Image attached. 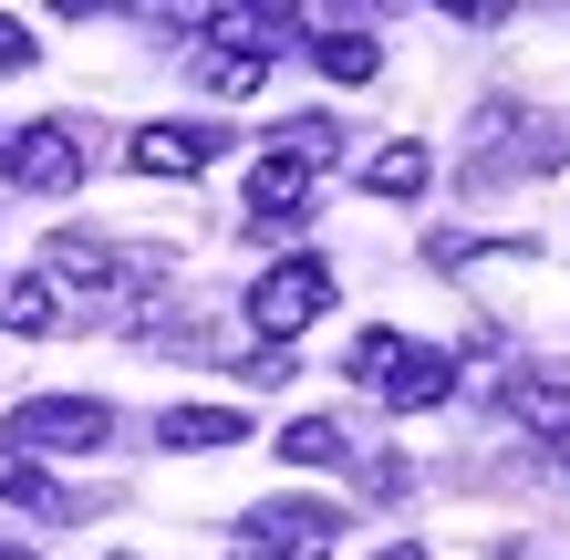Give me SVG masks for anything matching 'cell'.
I'll return each instance as SVG.
<instances>
[{
	"label": "cell",
	"instance_id": "cell-1",
	"mask_svg": "<svg viewBox=\"0 0 570 560\" xmlns=\"http://www.w3.org/2000/svg\"><path fill=\"white\" fill-rule=\"evenodd\" d=\"M115 436V405L105 394H21L11 405V446L31 456V446H52V456H94Z\"/></svg>",
	"mask_w": 570,
	"mask_h": 560
},
{
	"label": "cell",
	"instance_id": "cell-2",
	"mask_svg": "<svg viewBox=\"0 0 570 560\" xmlns=\"http://www.w3.org/2000/svg\"><path fill=\"white\" fill-rule=\"evenodd\" d=\"M332 312V271H322V259H281V271H259L249 281V333L259 343H291V333H312V322Z\"/></svg>",
	"mask_w": 570,
	"mask_h": 560
},
{
	"label": "cell",
	"instance_id": "cell-3",
	"mask_svg": "<svg viewBox=\"0 0 570 560\" xmlns=\"http://www.w3.org/2000/svg\"><path fill=\"white\" fill-rule=\"evenodd\" d=\"M239 530H249V560H322L343 540V509L332 499H271V509H249Z\"/></svg>",
	"mask_w": 570,
	"mask_h": 560
},
{
	"label": "cell",
	"instance_id": "cell-4",
	"mask_svg": "<svg viewBox=\"0 0 570 560\" xmlns=\"http://www.w3.org/2000/svg\"><path fill=\"white\" fill-rule=\"evenodd\" d=\"M0 167H11V187H21V197H73L83 146H73V125H21V136L0 146Z\"/></svg>",
	"mask_w": 570,
	"mask_h": 560
},
{
	"label": "cell",
	"instance_id": "cell-5",
	"mask_svg": "<svg viewBox=\"0 0 570 560\" xmlns=\"http://www.w3.org/2000/svg\"><path fill=\"white\" fill-rule=\"evenodd\" d=\"M218 146H228L218 125H136V136H125V167L136 177H197Z\"/></svg>",
	"mask_w": 570,
	"mask_h": 560
},
{
	"label": "cell",
	"instance_id": "cell-6",
	"mask_svg": "<svg viewBox=\"0 0 570 560\" xmlns=\"http://www.w3.org/2000/svg\"><path fill=\"white\" fill-rule=\"evenodd\" d=\"M239 436H249L239 405H166L156 415V446H239Z\"/></svg>",
	"mask_w": 570,
	"mask_h": 560
},
{
	"label": "cell",
	"instance_id": "cell-7",
	"mask_svg": "<svg viewBox=\"0 0 570 560\" xmlns=\"http://www.w3.org/2000/svg\"><path fill=\"white\" fill-rule=\"evenodd\" d=\"M425 177H435V156L415 136H394V146L363 156V187H374V197H425Z\"/></svg>",
	"mask_w": 570,
	"mask_h": 560
},
{
	"label": "cell",
	"instance_id": "cell-8",
	"mask_svg": "<svg viewBox=\"0 0 570 560\" xmlns=\"http://www.w3.org/2000/svg\"><path fill=\"white\" fill-rule=\"evenodd\" d=\"M312 62H322L332 83H374L384 73V42H374V31H353V21H332L322 42H312Z\"/></svg>",
	"mask_w": 570,
	"mask_h": 560
},
{
	"label": "cell",
	"instance_id": "cell-9",
	"mask_svg": "<svg viewBox=\"0 0 570 560\" xmlns=\"http://www.w3.org/2000/svg\"><path fill=\"white\" fill-rule=\"evenodd\" d=\"M0 333H62V302L42 271H11L0 281Z\"/></svg>",
	"mask_w": 570,
	"mask_h": 560
},
{
	"label": "cell",
	"instance_id": "cell-10",
	"mask_svg": "<svg viewBox=\"0 0 570 560\" xmlns=\"http://www.w3.org/2000/svg\"><path fill=\"white\" fill-rule=\"evenodd\" d=\"M446 394H456V353H425V343H415V353H405V374L384 384V405H405V415H415V405H446Z\"/></svg>",
	"mask_w": 570,
	"mask_h": 560
},
{
	"label": "cell",
	"instance_id": "cell-11",
	"mask_svg": "<svg viewBox=\"0 0 570 560\" xmlns=\"http://www.w3.org/2000/svg\"><path fill=\"white\" fill-rule=\"evenodd\" d=\"M281 456H291V468H343L353 436H343V415H291L281 425Z\"/></svg>",
	"mask_w": 570,
	"mask_h": 560
},
{
	"label": "cell",
	"instance_id": "cell-12",
	"mask_svg": "<svg viewBox=\"0 0 570 560\" xmlns=\"http://www.w3.org/2000/svg\"><path fill=\"white\" fill-rule=\"evenodd\" d=\"M509 415L529 425V436H570V384H560V374H529V384H509Z\"/></svg>",
	"mask_w": 570,
	"mask_h": 560
},
{
	"label": "cell",
	"instance_id": "cell-13",
	"mask_svg": "<svg viewBox=\"0 0 570 560\" xmlns=\"http://www.w3.org/2000/svg\"><path fill=\"white\" fill-rule=\"evenodd\" d=\"M42 281H115V249L94 239V228H62V239L42 249Z\"/></svg>",
	"mask_w": 570,
	"mask_h": 560
},
{
	"label": "cell",
	"instance_id": "cell-14",
	"mask_svg": "<svg viewBox=\"0 0 570 560\" xmlns=\"http://www.w3.org/2000/svg\"><path fill=\"white\" fill-rule=\"evenodd\" d=\"M0 499H21V509H62V488H52L42 468H31V456H21L11 436H0Z\"/></svg>",
	"mask_w": 570,
	"mask_h": 560
},
{
	"label": "cell",
	"instance_id": "cell-15",
	"mask_svg": "<svg viewBox=\"0 0 570 560\" xmlns=\"http://www.w3.org/2000/svg\"><path fill=\"white\" fill-rule=\"evenodd\" d=\"M405 353H415L405 333H363V343H353V384H374V394H384L394 374H405Z\"/></svg>",
	"mask_w": 570,
	"mask_h": 560
},
{
	"label": "cell",
	"instance_id": "cell-16",
	"mask_svg": "<svg viewBox=\"0 0 570 560\" xmlns=\"http://www.w3.org/2000/svg\"><path fill=\"white\" fill-rule=\"evenodd\" d=\"M197 83H208V94H259V83H271V62H259V52H208V62H197Z\"/></svg>",
	"mask_w": 570,
	"mask_h": 560
},
{
	"label": "cell",
	"instance_id": "cell-17",
	"mask_svg": "<svg viewBox=\"0 0 570 560\" xmlns=\"http://www.w3.org/2000/svg\"><path fill=\"white\" fill-rule=\"evenodd\" d=\"M31 52H42V42H31V31H21L11 11H0V73H21V62H31Z\"/></svg>",
	"mask_w": 570,
	"mask_h": 560
},
{
	"label": "cell",
	"instance_id": "cell-18",
	"mask_svg": "<svg viewBox=\"0 0 570 560\" xmlns=\"http://www.w3.org/2000/svg\"><path fill=\"white\" fill-rule=\"evenodd\" d=\"M374 560H435V550H425V540H384Z\"/></svg>",
	"mask_w": 570,
	"mask_h": 560
},
{
	"label": "cell",
	"instance_id": "cell-19",
	"mask_svg": "<svg viewBox=\"0 0 570 560\" xmlns=\"http://www.w3.org/2000/svg\"><path fill=\"white\" fill-rule=\"evenodd\" d=\"M0 560H31V550H11V540H0Z\"/></svg>",
	"mask_w": 570,
	"mask_h": 560
}]
</instances>
